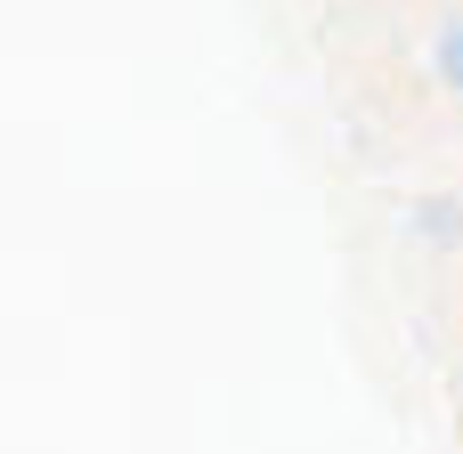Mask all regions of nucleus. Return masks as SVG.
<instances>
[{
	"mask_svg": "<svg viewBox=\"0 0 463 454\" xmlns=\"http://www.w3.org/2000/svg\"><path fill=\"white\" fill-rule=\"evenodd\" d=\"M431 65H439V81H448V89H463V16L431 41Z\"/></svg>",
	"mask_w": 463,
	"mask_h": 454,
	"instance_id": "f257e3e1",
	"label": "nucleus"
},
{
	"mask_svg": "<svg viewBox=\"0 0 463 454\" xmlns=\"http://www.w3.org/2000/svg\"><path fill=\"white\" fill-rule=\"evenodd\" d=\"M415 236H439V244H456V236H463V203H423V211H415Z\"/></svg>",
	"mask_w": 463,
	"mask_h": 454,
	"instance_id": "f03ea898",
	"label": "nucleus"
}]
</instances>
